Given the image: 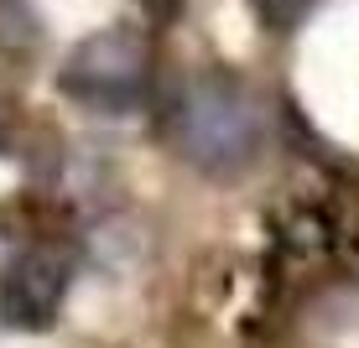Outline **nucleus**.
Here are the masks:
<instances>
[{"instance_id": "nucleus-1", "label": "nucleus", "mask_w": 359, "mask_h": 348, "mask_svg": "<svg viewBox=\"0 0 359 348\" xmlns=\"http://www.w3.org/2000/svg\"><path fill=\"white\" fill-rule=\"evenodd\" d=\"M167 141L208 177H234L261 151V109L229 73H193L167 104Z\"/></svg>"}, {"instance_id": "nucleus-2", "label": "nucleus", "mask_w": 359, "mask_h": 348, "mask_svg": "<svg viewBox=\"0 0 359 348\" xmlns=\"http://www.w3.org/2000/svg\"><path fill=\"white\" fill-rule=\"evenodd\" d=\"M151 42L141 27H104L68 53L57 89L99 115H130L151 99Z\"/></svg>"}, {"instance_id": "nucleus-3", "label": "nucleus", "mask_w": 359, "mask_h": 348, "mask_svg": "<svg viewBox=\"0 0 359 348\" xmlns=\"http://www.w3.org/2000/svg\"><path fill=\"white\" fill-rule=\"evenodd\" d=\"M73 286V260L53 244L0 260V322L16 333H42L63 312V296Z\"/></svg>"}, {"instance_id": "nucleus-4", "label": "nucleus", "mask_w": 359, "mask_h": 348, "mask_svg": "<svg viewBox=\"0 0 359 348\" xmlns=\"http://www.w3.org/2000/svg\"><path fill=\"white\" fill-rule=\"evenodd\" d=\"M250 6L271 32H292V27H302V21L313 16L318 0H250Z\"/></svg>"}]
</instances>
